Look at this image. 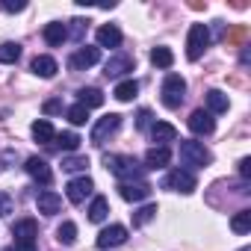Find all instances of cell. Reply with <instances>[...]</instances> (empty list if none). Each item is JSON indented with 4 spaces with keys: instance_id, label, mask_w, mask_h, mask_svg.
<instances>
[{
    "instance_id": "cell-1",
    "label": "cell",
    "mask_w": 251,
    "mask_h": 251,
    "mask_svg": "<svg viewBox=\"0 0 251 251\" xmlns=\"http://www.w3.org/2000/svg\"><path fill=\"white\" fill-rule=\"evenodd\" d=\"M103 166H106V172H112L121 183H127V180H142V175H145V166H139L136 157L103 154Z\"/></svg>"
},
{
    "instance_id": "cell-2",
    "label": "cell",
    "mask_w": 251,
    "mask_h": 251,
    "mask_svg": "<svg viewBox=\"0 0 251 251\" xmlns=\"http://www.w3.org/2000/svg\"><path fill=\"white\" fill-rule=\"evenodd\" d=\"M180 163H183V166H192V169H204V166L213 163V154L204 148V142L180 139Z\"/></svg>"
},
{
    "instance_id": "cell-3",
    "label": "cell",
    "mask_w": 251,
    "mask_h": 251,
    "mask_svg": "<svg viewBox=\"0 0 251 251\" xmlns=\"http://www.w3.org/2000/svg\"><path fill=\"white\" fill-rule=\"evenodd\" d=\"M210 42H213L210 27H207V24H192V27H189V39H186V59H189V62L201 59V53L210 48Z\"/></svg>"
},
{
    "instance_id": "cell-4",
    "label": "cell",
    "mask_w": 251,
    "mask_h": 251,
    "mask_svg": "<svg viewBox=\"0 0 251 251\" xmlns=\"http://www.w3.org/2000/svg\"><path fill=\"white\" fill-rule=\"evenodd\" d=\"M12 236H15V251H36L39 225L33 219H18L12 225Z\"/></svg>"
},
{
    "instance_id": "cell-5",
    "label": "cell",
    "mask_w": 251,
    "mask_h": 251,
    "mask_svg": "<svg viewBox=\"0 0 251 251\" xmlns=\"http://www.w3.org/2000/svg\"><path fill=\"white\" fill-rule=\"evenodd\" d=\"M118 127H121V115L118 112H109V115H103V118H98L95 121V127H92V145H106L109 142V136H115L118 133Z\"/></svg>"
},
{
    "instance_id": "cell-6",
    "label": "cell",
    "mask_w": 251,
    "mask_h": 251,
    "mask_svg": "<svg viewBox=\"0 0 251 251\" xmlns=\"http://www.w3.org/2000/svg\"><path fill=\"white\" fill-rule=\"evenodd\" d=\"M160 95H163V103H166L169 109H177V106L183 103V95H186V80H183L180 74H169V77L163 80Z\"/></svg>"
},
{
    "instance_id": "cell-7",
    "label": "cell",
    "mask_w": 251,
    "mask_h": 251,
    "mask_svg": "<svg viewBox=\"0 0 251 251\" xmlns=\"http://www.w3.org/2000/svg\"><path fill=\"white\" fill-rule=\"evenodd\" d=\"M163 186L172 189V192H183V195H189V192L198 189V180H195L192 172H186V169H175V172H169V175L163 177Z\"/></svg>"
},
{
    "instance_id": "cell-8",
    "label": "cell",
    "mask_w": 251,
    "mask_h": 251,
    "mask_svg": "<svg viewBox=\"0 0 251 251\" xmlns=\"http://www.w3.org/2000/svg\"><path fill=\"white\" fill-rule=\"evenodd\" d=\"M98 62H100V48L86 45V48H77V50L71 53L68 68H71V71H86V68H92V65H98Z\"/></svg>"
},
{
    "instance_id": "cell-9",
    "label": "cell",
    "mask_w": 251,
    "mask_h": 251,
    "mask_svg": "<svg viewBox=\"0 0 251 251\" xmlns=\"http://www.w3.org/2000/svg\"><path fill=\"white\" fill-rule=\"evenodd\" d=\"M92 192H95V180H92L89 175L74 177V180H68V186H65V195H68V201H71V204H83Z\"/></svg>"
},
{
    "instance_id": "cell-10",
    "label": "cell",
    "mask_w": 251,
    "mask_h": 251,
    "mask_svg": "<svg viewBox=\"0 0 251 251\" xmlns=\"http://www.w3.org/2000/svg\"><path fill=\"white\" fill-rule=\"evenodd\" d=\"M151 183L148 180H127V183H118V195L124 201H145L151 195Z\"/></svg>"
},
{
    "instance_id": "cell-11",
    "label": "cell",
    "mask_w": 251,
    "mask_h": 251,
    "mask_svg": "<svg viewBox=\"0 0 251 251\" xmlns=\"http://www.w3.org/2000/svg\"><path fill=\"white\" fill-rule=\"evenodd\" d=\"M127 242V227L124 225H109L98 233V248H115Z\"/></svg>"
},
{
    "instance_id": "cell-12",
    "label": "cell",
    "mask_w": 251,
    "mask_h": 251,
    "mask_svg": "<svg viewBox=\"0 0 251 251\" xmlns=\"http://www.w3.org/2000/svg\"><path fill=\"white\" fill-rule=\"evenodd\" d=\"M189 130H192L195 136H210V133L216 130V121H213V115H210L207 109H195V112L189 115Z\"/></svg>"
},
{
    "instance_id": "cell-13",
    "label": "cell",
    "mask_w": 251,
    "mask_h": 251,
    "mask_svg": "<svg viewBox=\"0 0 251 251\" xmlns=\"http://www.w3.org/2000/svg\"><path fill=\"white\" fill-rule=\"evenodd\" d=\"M24 169H27V175H30L33 180H39L42 186H48V183L53 180V172H50L48 160H42V157H30V160L24 163Z\"/></svg>"
},
{
    "instance_id": "cell-14",
    "label": "cell",
    "mask_w": 251,
    "mask_h": 251,
    "mask_svg": "<svg viewBox=\"0 0 251 251\" xmlns=\"http://www.w3.org/2000/svg\"><path fill=\"white\" fill-rule=\"evenodd\" d=\"M127 71H133V56H127V53H115L103 65V74L106 77H121V74H127Z\"/></svg>"
},
{
    "instance_id": "cell-15",
    "label": "cell",
    "mask_w": 251,
    "mask_h": 251,
    "mask_svg": "<svg viewBox=\"0 0 251 251\" xmlns=\"http://www.w3.org/2000/svg\"><path fill=\"white\" fill-rule=\"evenodd\" d=\"M36 207H39V213H45V216H56V213L62 210V198H59L56 192H50V189H42V192L36 195Z\"/></svg>"
},
{
    "instance_id": "cell-16",
    "label": "cell",
    "mask_w": 251,
    "mask_h": 251,
    "mask_svg": "<svg viewBox=\"0 0 251 251\" xmlns=\"http://www.w3.org/2000/svg\"><path fill=\"white\" fill-rule=\"evenodd\" d=\"M151 139H154L160 148H166V142H175V139H177L175 124H169V121H154V124H151Z\"/></svg>"
},
{
    "instance_id": "cell-17",
    "label": "cell",
    "mask_w": 251,
    "mask_h": 251,
    "mask_svg": "<svg viewBox=\"0 0 251 251\" xmlns=\"http://www.w3.org/2000/svg\"><path fill=\"white\" fill-rule=\"evenodd\" d=\"M169 160H172V151L154 145V148H148V154H145V169H154V172H157V169H166Z\"/></svg>"
},
{
    "instance_id": "cell-18",
    "label": "cell",
    "mask_w": 251,
    "mask_h": 251,
    "mask_svg": "<svg viewBox=\"0 0 251 251\" xmlns=\"http://www.w3.org/2000/svg\"><path fill=\"white\" fill-rule=\"evenodd\" d=\"M33 139H36V142H42V145H53V139H56V130H53V124H50L48 118H39V121H33Z\"/></svg>"
},
{
    "instance_id": "cell-19",
    "label": "cell",
    "mask_w": 251,
    "mask_h": 251,
    "mask_svg": "<svg viewBox=\"0 0 251 251\" xmlns=\"http://www.w3.org/2000/svg\"><path fill=\"white\" fill-rule=\"evenodd\" d=\"M121 45V30L115 24L98 27V48H118Z\"/></svg>"
},
{
    "instance_id": "cell-20",
    "label": "cell",
    "mask_w": 251,
    "mask_h": 251,
    "mask_svg": "<svg viewBox=\"0 0 251 251\" xmlns=\"http://www.w3.org/2000/svg\"><path fill=\"white\" fill-rule=\"evenodd\" d=\"M30 71L36 74V77H53L56 71H59V65H56V59L53 56H36L33 62H30Z\"/></svg>"
},
{
    "instance_id": "cell-21",
    "label": "cell",
    "mask_w": 251,
    "mask_h": 251,
    "mask_svg": "<svg viewBox=\"0 0 251 251\" xmlns=\"http://www.w3.org/2000/svg\"><path fill=\"white\" fill-rule=\"evenodd\" d=\"M65 39H68V27H65L62 21H53V24L45 27V42H48L50 48H59Z\"/></svg>"
},
{
    "instance_id": "cell-22",
    "label": "cell",
    "mask_w": 251,
    "mask_h": 251,
    "mask_svg": "<svg viewBox=\"0 0 251 251\" xmlns=\"http://www.w3.org/2000/svg\"><path fill=\"white\" fill-rule=\"evenodd\" d=\"M248 36H251L248 24H233V27L225 33V42H227V48H242V45L248 42Z\"/></svg>"
},
{
    "instance_id": "cell-23",
    "label": "cell",
    "mask_w": 251,
    "mask_h": 251,
    "mask_svg": "<svg viewBox=\"0 0 251 251\" xmlns=\"http://www.w3.org/2000/svg\"><path fill=\"white\" fill-rule=\"evenodd\" d=\"M227 95L225 92H219V89H210L207 92V112L210 115H216V112H227Z\"/></svg>"
},
{
    "instance_id": "cell-24",
    "label": "cell",
    "mask_w": 251,
    "mask_h": 251,
    "mask_svg": "<svg viewBox=\"0 0 251 251\" xmlns=\"http://www.w3.org/2000/svg\"><path fill=\"white\" fill-rule=\"evenodd\" d=\"M77 98H80V106H86V109H92V106H100V103H103V92H100V89H95V86L80 89V92H77Z\"/></svg>"
},
{
    "instance_id": "cell-25",
    "label": "cell",
    "mask_w": 251,
    "mask_h": 251,
    "mask_svg": "<svg viewBox=\"0 0 251 251\" xmlns=\"http://www.w3.org/2000/svg\"><path fill=\"white\" fill-rule=\"evenodd\" d=\"M106 213H109V201L103 195H95L92 204H89V222H103Z\"/></svg>"
},
{
    "instance_id": "cell-26",
    "label": "cell",
    "mask_w": 251,
    "mask_h": 251,
    "mask_svg": "<svg viewBox=\"0 0 251 251\" xmlns=\"http://www.w3.org/2000/svg\"><path fill=\"white\" fill-rule=\"evenodd\" d=\"M118 100H124V103H127V100H133L136 95H139V83L136 80H121L118 86H115V92H112Z\"/></svg>"
},
{
    "instance_id": "cell-27",
    "label": "cell",
    "mask_w": 251,
    "mask_h": 251,
    "mask_svg": "<svg viewBox=\"0 0 251 251\" xmlns=\"http://www.w3.org/2000/svg\"><path fill=\"white\" fill-rule=\"evenodd\" d=\"M18 59H21V45L18 42H3L0 45V62L3 65H12Z\"/></svg>"
},
{
    "instance_id": "cell-28",
    "label": "cell",
    "mask_w": 251,
    "mask_h": 251,
    "mask_svg": "<svg viewBox=\"0 0 251 251\" xmlns=\"http://www.w3.org/2000/svg\"><path fill=\"white\" fill-rule=\"evenodd\" d=\"M151 62H154L157 68H172V65H175V53H172L169 48H154V50H151Z\"/></svg>"
},
{
    "instance_id": "cell-29",
    "label": "cell",
    "mask_w": 251,
    "mask_h": 251,
    "mask_svg": "<svg viewBox=\"0 0 251 251\" xmlns=\"http://www.w3.org/2000/svg\"><path fill=\"white\" fill-rule=\"evenodd\" d=\"M230 227H233V233H248L251 230V210H239L230 219Z\"/></svg>"
},
{
    "instance_id": "cell-30",
    "label": "cell",
    "mask_w": 251,
    "mask_h": 251,
    "mask_svg": "<svg viewBox=\"0 0 251 251\" xmlns=\"http://www.w3.org/2000/svg\"><path fill=\"white\" fill-rule=\"evenodd\" d=\"M80 142H83V139H80L74 130H65V133H59V136H56V145H59L62 151H77V148H80Z\"/></svg>"
},
{
    "instance_id": "cell-31",
    "label": "cell",
    "mask_w": 251,
    "mask_h": 251,
    "mask_svg": "<svg viewBox=\"0 0 251 251\" xmlns=\"http://www.w3.org/2000/svg\"><path fill=\"white\" fill-rule=\"evenodd\" d=\"M154 216H157V204H145V207H139V210L133 213V227H142V225H148Z\"/></svg>"
},
{
    "instance_id": "cell-32",
    "label": "cell",
    "mask_w": 251,
    "mask_h": 251,
    "mask_svg": "<svg viewBox=\"0 0 251 251\" xmlns=\"http://www.w3.org/2000/svg\"><path fill=\"white\" fill-rule=\"evenodd\" d=\"M56 239H59L62 245H71V242L77 239V225H74V222H62V225L56 227Z\"/></svg>"
},
{
    "instance_id": "cell-33",
    "label": "cell",
    "mask_w": 251,
    "mask_h": 251,
    "mask_svg": "<svg viewBox=\"0 0 251 251\" xmlns=\"http://www.w3.org/2000/svg\"><path fill=\"white\" fill-rule=\"evenodd\" d=\"M86 166H89V157H80V154L62 157V172H83Z\"/></svg>"
},
{
    "instance_id": "cell-34",
    "label": "cell",
    "mask_w": 251,
    "mask_h": 251,
    "mask_svg": "<svg viewBox=\"0 0 251 251\" xmlns=\"http://www.w3.org/2000/svg\"><path fill=\"white\" fill-rule=\"evenodd\" d=\"M65 115H68V121H71V124H77V127L89 121V109H86V106H80V103L68 106V112H65Z\"/></svg>"
},
{
    "instance_id": "cell-35",
    "label": "cell",
    "mask_w": 251,
    "mask_h": 251,
    "mask_svg": "<svg viewBox=\"0 0 251 251\" xmlns=\"http://www.w3.org/2000/svg\"><path fill=\"white\" fill-rule=\"evenodd\" d=\"M71 24V30H68V39H74V42H83V36H86V30H89V21H83V18H74V21H68Z\"/></svg>"
},
{
    "instance_id": "cell-36",
    "label": "cell",
    "mask_w": 251,
    "mask_h": 251,
    "mask_svg": "<svg viewBox=\"0 0 251 251\" xmlns=\"http://www.w3.org/2000/svg\"><path fill=\"white\" fill-rule=\"evenodd\" d=\"M136 127H139V130H151V109H139V115H136Z\"/></svg>"
},
{
    "instance_id": "cell-37",
    "label": "cell",
    "mask_w": 251,
    "mask_h": 251,
    "mask_svg": "<svg viewBox=\"0 0 251 251\" xmlns=\"http://www.w3.org/2000/svg\"><path fill=\"white\" fill-rule=\"evenodd\" d=\"M3 9L6 12H24L27 3H24V0H3Z\"/></svg>"
},
{
    "instance_id": "cell-38",
    "label": "cell",
    "mask_w": 251,
    "mask_h": 251,
    "mask_svg": "<svg viewBox=\"0 0 251 251\" xmlns=\"http://www.w3.org/2000/svg\"><path fill=\"white\" fill-rule=\"evenodd\" d=\"M45 112H48V115H53V112H62V100H59V98H50V100H45Z\"/></svg>"
},
{
    "instance_id": "cell-39",
    "label": "cell",
    "mask_w": 251,
    "mask_h": 251,
    "mask_svg": "<svg viewBox=\"0 0 251 251\" xmlns=\"http://www.w3.org/2000/svg\"><path fill=\"white\" fill-rule=\"evenodd\" d=\"M239 177H242V180L251 177V157H242V160H239Z\"/></svg>"
},
{
    "instance_id": "cell-40",
    "label": "cell",
    "mask_w": 251,
    "mask_h": 251,
    "mask_svg": "<svg viewBox=\"0 0 251 251\" xmlns=\"http://www.w3.org/2000/svg\"><path fill=\"white\" fill-rule=\"evenodd\" d=\"M6 213H12V198L6 192H0V216H6Z\"/></svg>"
},
{
    "instance_id": "cell-41",
    "label": "cell",
    "mask_w": 251,
    "mask_h": 251,
    "mask_svg": "<svg viewBox=\"0 0 251 251\" xmlns=\"http://www.w3.org/2000/svg\"><path fill=\"white\" fill-rule=\"evenodd\" d=\"M189 9H195V12H201V9H207V0H204V3H201V0H192V3H189Z\"/></svg>"
},
{
    "instance_id": "cell-42",
    "label": "cell",
    "mask_w": 251,
    "mask_h": 251,
    "mask_svg": "<svg viewBox=\"0 0 251 251\" xmlns=\"http://www.w3.org/2000/svg\"><path fill=\"white\" fill-rule=\"evenodd\" d=\"M6 251H15V245H9V248H6Z\"/></svg>"
},
{
    "instance_id": "cell-43",
    "label": "cell",
    "mask_w": 251,
    "mask_h": 251,
    "mask_svg": "<svg viewBox=\"0 0 251 251\" xmlns=\"http://www.w3.org/2000/svg\"><path fill=\"white\" fill-rule=\"evenodd\" d=\"M239 251H251V248H248V245H245V248H239Z\"/></svg>"
}]
</instances>
